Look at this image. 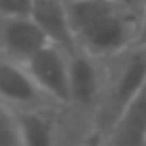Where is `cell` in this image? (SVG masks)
<instances>
[{
  "label": "cell",
  "instance_id": "12",
  "mask_svg": "<svg viewBox=\"0 0 146 146\" xmlns=\"http://www.w3.org/2000/svg\"><path fill=\"white\" fill-rule=\"evenodd\" d=\"M78 146H105V140H103L97 131H92V129H90V133H88V135L84 137Z\"/></svg>",
  "mask_w": 146,
  "mask_h": 146
},
{
  "label": "cell",
  "instance_id": "4",
  "mask_svg": "<svg viewBox=\"0 0 146 146\" xmlns=\"http://www.w3.org/2000/svg\"><path fill=\"white\" fill-rule=\"evenodd\" d=\"M103 60L82 50L69 52V105L95 112L101 92Z\"/></svg>",
  "mask_w": 146,
  "mask_h": 146
},
{
  "label": "cell",
  "instance_id": "6",
  "mask_svg": "<svg viewBox=\"0 0 146 146\" xmlns=\"http://www.w3.org/2000/svg\"><path fill=\"white\" fill-rule=\"evenodd\" d=\"M0 101L11 110L54 105L35 84L26 64L0 56Z\"/></svg>",
  "mask_w": 146,
  "mask_h": 146
},
{
  "label": "cell",
  "instance_id": "3",
  "mask_svg": "<svg viewBox=\"0 0 146 146\" xmlns=\"http://www.w3.org/2000/svg\"><path fill=\"white\" fill-rule=\"evenodd\" d=\"M41 92L56 105H69V52L47 43L26 62Z\"/></svg>",
  "mask_w": 146,
  "mask_h": 146
},
{
  "label": "cell",
  "instance_id": "5",
  "mask_svg": "<svg viewBox=\"0 0 146 146\" xmlns=\"http://www.w3.org/2000/svg\"><path fill=\"white\" fill-rule=\"evenodd\" d=\"M50 39L30 15L0 17V56L26 64Z\"/></svg>",
  "mask_w": 146,
  "mask_h": 146
},
{
  "label": "cell",
  "instance_id": "11",
  "mask_svg": "<svg viewBox=\"0 0 146 146\" xmlns=\"http://www.w3.org/2000/svg\"><path fill=\"white\" fill-rule=\"evenodd\" d=\"M30 11L32 0H0V17H22Z\"/></svg>",
  "mask_w": 146,
  "mask_h": 146
},
{
  "label": "cell",
  "instance_id": "14",
  "mask_svg": "<svg viewBox=\"0 0 146 146\" xmlns=\"http://www.w3.org/2000/svg\"><path fill=\"white\" fill-rule=\"evenodd\" d=\"M140 43H146V11L142 17V32H140Z\"/></svg>",
  "mask_w": 146,
  "mask_h": 146
},
{
  "label": "cell",
  "instance_id": "7",
  "mask_svg": "<svg viewBox=\"0 0 146 146\" xmlns=\"http://www.w3.org/2000/svg\"><path fill=\"white\" fill-rule=\"evenodd\" d=\"M103 140L105 146H146V84L123 110Z\"/></svg>",
  "mask_w": 146,
  "mask_h": 146
},
{
  "label": "cell",
  "instance_id": "8",
  "mask_svg": "<svg viewBox=\"0 0 146 146\" xmlns=\"http://www.w3.org/2000/svg\"><path fill=\"white\" fill-rule=\"evenodd\" d=\"M30 17L36 26L45 32L50 43L62 47L67 52L75 50L71 24H69V11L64 0H32Z\"/></svg>",
  "mask_w": 146,
  "mask_h": 146
},
{
  "label": "cell",
  "instance_id": "2",
  "mask_svg": "<svg viewBox=\"0 0 146 146\" xmlns=\"http://www.w3.org/2000/svg\"><path fill=\"white\" fill-rule=\"evenodd\" d=\"M101 60H103L101 92L90 120L92 131L105 137L116 118L123 114V110L146 84V43L137 41L135 45Z\"/></svg>",
  "mask_w": 146,
  "mask_h": 146
},
{
  "label": "cell",
  "instance_id": "13",
  "mask_svg": "<svg viewBox=\"0 0 146 146\" xmlns=\"http://www.w3.org/2000/svg\"><path fill=\"white\" fill-rule=\"evenodd\" d=\"M116 2H120V5L129 7V9L137 11V13H142V15H144V11H146V0H116Z\"/></svg>",
  "mask_w": 146,
  "mask_h": 146
},
{
  "label": "cell",
  "instance_id": "1",
  "mask_svg": "<svg viewBox=\"0 0 146 146\" xmlns=\"http://www.w3.org/2000/svg\"><path fill=\"white\" fill-rule=\"evenodd\" d=\"M75 50L95 58H110L140 41L144 15L116 0L67 2Z\"/></svg>",
  "mask_w": 146,
  "mask_h": 146
},
{
  "label": "cell",
  "instance_id": "10",
  "mask_svg": "<svg viewBox=\"0 0 146 146\" xmlns=\"http://www.w3.org/2000/svg\"><path fill=\"white\" fill-rule=\"evenodd\" d=\"M0 146H22L15 110H11L2 101H0Z\"/></svg>",
  "mask_w": 146,
  "mask_h": 146
},
{
  "label": "cell",
  "instance_id": "9",
  "mask_svg": "<svg viewBox=\"0 0 146 146\" xmlns=\"http://www.w3.org/2000/svg\"><path fill=\"white\" fill-rule=\"evenodd\" d=\"M22 146H58V125L50 105L15 110Z\"/></svg>",
  "mask_w": 146,
  "mask_h": 146
}]
</instances>
